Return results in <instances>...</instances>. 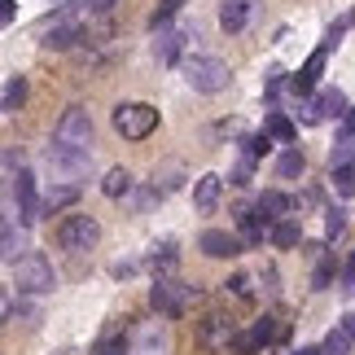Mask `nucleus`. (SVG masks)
Segmentation results:
<instances>
[{
    "instance_id": "obj_1",
    "label": "nucleus",
    "mask_w": 355,
    "mask_h": 355,
    "mask_svg": "<svg viewBox=\"0 0 355 355\" xmlns=\"http://www.w3.org/2000/svg\"><path fill=\"white\" fill-rule=\"evenodd\" d=\"M193 303H198V290H193V285H184V281H175V277H158L154 290H149V307H154L162 320L184 316Z\"/></svg>"
},
{
    "instance_id": "obj_2",
    "label": "nucleus",
    "mask_w": 355,
    "mask_h": 355,
    "mask_svg": "<svg viewBox=\"0 0 355 355\" xmlns=\"http://www.w3.org/2000/svg\"><path fill=\"white\" fill-rule=\"evenodd\" d=\"M53 145H62V149H79V154H92V114L84 110V105H71V110L58 119Z\"/></svg>"
},
{
    "instance_id": "obj_3",
    "label": "nucleus",
    "mask_w": 355,
    "mask_h": 355,
    "mask_svg": "<svg viewBox=\"0 0 355 355\" xmlns=\"http://www.w3.org/2000/svg\"><path fill=\"white\" fill-rule=\"evenodd\" d=\"M13 285H18L22 294H49L53 285H58V277H53V263L40 250H31L26 259H18L13 263Z\"/></svg>"
},
{
    "instance_id": "obj_4",
    "label": "nucleus",
    "mask_w": 355,
    "mask_h": 355,
    "mask_svg": "<svg viewBox=\"0 0 355 355\" xmlns=\"http://www.w3.org/2000/svg\"><path fill=\"white\" fill-rule=\"evenodd\" d=\"M97 241H101V228H97L92 215H66V220L58 224V245H62V250H71V254L92 250Z\"/></svg>"
},
{
    "instance_id": "obj_5",
    "label": "nucleus",
    "mask_w": 355,
    "mask_h": 355,
    "mask_svg": "<svg viewBox=\"0 0 355 355\" xmlns=\"http://www.w3.org/2000/svg\"><path fill=\"white\" fill-rule=\"evenodd\" d=\"M158 128V110L154 105H145V101H123L119 110H114V132L119 136H128V141H145L149 132Z\"/></svg>"
},
{
    "instance_id": "obj_6",
    "label": "nucleus",
    "mask_w": 355,
    "mask_h": 355,
    "mask_svg": "<svg viewBox=\"0 0 355 355\" xmlns=\"http://www.w3.org/2000/svg\"><path fill=\"white\" fill-rule=\"evenodd\" d=\"M184 75H189V88H198V92H224L228 79H233L224 58H193L184 66Z\"/></svg>"
},
{
    "instance_id": "obj_7",
    "label": "nucleus",
    "mask_w": 355,
    "mask_h": 355,
    "mask_svg": "<svg viewBox=\"0 0 355 355\" xmlns=\"http://www.w3.org/2000/svg\"><path fill=\"white\" fill-rule=\"evenodd\" d=\"M233 338H237V324H233V316H224V311H211V316L198 320V347L233 351Z\"/></svg>"
},
{
    "instance_id": "obj_8",
    "label": "nucleus",
    "mask_w": 355,
    "mask_h": 355,
    "mask_svg": "<svg viewBox=\"0 0 355 355\" xmlns=\"http://www.w3.org/2000/svg\"><path fill=\"white\" fill-rule=\"evenodd\" d=\"M171 351V338H167V324L162 320H145L136 324L132 334V351L128 355H167Z\"/></svg>"
},
{
    "instance_id": "obj_9",
    "label": "nucleus",
    "mask_w": 355,
    "mask_h": 355,
    "mask_svg": "<svg viewBox=\"0 0 355 355\" xmlns=\"http://www.w3.org/2000/svg\"><path fill=\"white\" fill-rule=\"evenodd\" d=\"M13 202H18L22 224H35L40 215H44V198H35V175L31 171H18V180H13Z\"/></svg>"
},
{
    "instance_id": "obj_10",
    "label": "nucleus",
    "mask_w": 355,
    "mask_h": 355,
    "mask_svg": "<svg viewBox=\"0 0 355 355\" xmlns=\"http://www.w3.org/2000/svg\"><path fill=\"white\" fill-rule=\"evenodd\" d=\"M324 62H329V49H316V53H311V58L303 62V71H298L294 79H290V92H298V97H303V92H311V88H316L320 84V75H324Z\"/></svg>"
},
{
    "instance_id": "obj_11",
    "label": "nucleus",
    "mask_w": 355,
    "mask_h": 355,
    "mask_svg": "<svg viewBox=\"0 0 355 355\" xmlns=\"http://www.w3.org/2000/svg\"><path fill=\"white\" fill-rule=\"evenodd\" d=\"M259 220H263L268 228L272 224H281V220H290V211H294V202H290V193H281V189H268L263 198H259Z\"/></svg>"
},
{
    "instance_id": "obj_12",
    "label": "nucleus",
    "mask_w": 355,
    "mask_h": 355,
    "mask_svg": "<svg viewBox=\"0 0 355 355\" xmlns=\"http://www.w3.org/2000/svg\"><path fill=\"white\" fill-rule=\"evenodd\" d=\"M49 162H53L58 175H66V180H79V175L88 171V154H79V149H62V145L49 149Z\"/></svg>"
},
{
    "instance_id": "obj_13",
    "label": "nucleus",
    "mask_w": 355,
    "mask_h": 355,
    "mask_svg": "<svg viewBox=\"0 0 355 355\" xmlns=\"http://www.w3.org/2000/svg\"><path fill=\"white\" fill-rule=\"evenodd\" d=\"M202 250H207L211 259H233V254H241V237H233V233H224V228H207V233H202Z\"/></svg>"
},
{
    "instance_id": "obj_14",
    "label": "nucleus",
    "mask_w": 355,
    "mask_h": 355,
    "mask_svg": "<svg viewBox=\"0 0 355 355\" xmlns=\"http://www.w3.org/2000/svg\"><path fill=\"white\" fill-rule=\"evenodd\" d=\"M184 40H189V31H184V26H162V35L154 40V58H158L162 66H171L175 58H180Z\"/></svg>"
},
{
    "instance_id": "obj_15",
    "label": "nucleus",
    "mask_w": 355,
    "mask_h": 355,
    "mask_svg": "<svg viewBox=\"0 0 355 355\" xmlns=\"http://www.w3.org/2000/svg\"><path fill=\"white\" fill-rule=\"evenodd\" d=\"M250 5H254V0H220V26L228 35L245 31V22H250Z\"/></svg>"
},
{
    "instance_id": "obj_16",
    "label": "nucleus",
    "mask_w": 355,
    "mask_h": 355,
    "mask_svg": "<svg viewBox=\"0 0 355 355\" xmlns=\"http://www.w3.org/2000/svg\"><path fill=\"white\" fill-rule=\"evenodd\" d=\"M220 189H224V180L220 175H198V189H193V207L207 215V211H215V202H220Z\"/></svg>"
},
{
    "instance_id": "obj_17",
    "label": "nucleus",
    "mask_w": 355,
    "mask_h": 355,
    "mask_svg": "<svg viewBox=\"0 0 355 355\" xmlns=\"http://www.w3.org/2000/svg\"><path fill=\"white\" fill-rule=\"evenodd\" d=\"M303 171H307L303 149H298V145H285L281 154H277V175H281V180H298Z\"/></svg>"
},
{
    "instance_id": "obj_18",
    "label": "nucleus",
    "mask_w": 355,
    "mask_h": 355,
    "mask_svg": "<svg viewBox=\"0 0 355 355\" xmlns=\"http://www.w3.org/2000/svg\"><path fill=\"white\" fill-rule=\"evenodd\" d=\"M268 237H272L277 250H294V245L303 241V224H298V220H281V224L268 228Z\"/></svg>"
},
{
    "instance_id": "obj_19",
    "label": "nucleus",
    "mask_w": 355,
    "mask_h": 355,
    "mask_svg": "<svg viewBox=\"0 0 355 355\" xmlns=\"http://www.w3.org/2000/svg\"><path fill=\"white\" fill-rule=\"evenodd\" d=\"M22 105H26V79L22 75H9L5 79V97H0V110H5V114H18Z\"/></svg>"
},
{
    "instance_id": "obj_20",
    "label": "nucleus",
    "mask_w": 355,
    "mask_h": 355,
    "mask_svg": "<svg viewBox=\"0 0 355 355\" xmlns=\"http://www.w3.org/2000/svg\"><path fill=\"white\" fill-rule=\"evenodd\" d=\"M316 110H320V119H343L351 105H347V97L338 88H320L316 92Z\"/></svg>"
},
{
    "instance_id": "obj_21",
    "label": "nucleus",
    "mask_w": 355,
    "mask_h": 355,
    "mask_svg": "<svg viewBox=\"0 0 355 355\" xmlns=\"http://www.w3.org/2000/svg\"><path fill=\"white\" fill-rule=\"evenodd\" d=\"M132 171L128 167H110V171H105V180H101V193L105 198H128L132 193Z\"/></svg>"
},
{
    "instance_id": "obj_22",
    "label": "nucleus",
    "mask_w": 355,
    "mask_h": 355,
    "mask_svg": "<svg viewBox=\"0 0 355 355\" xmlns=\"http://www.w3.org/2000/svg\"><path fill=\"white\" fill-rule=\"evenodd\" d=\"M263 132H268V136H272V141H277V145H294V136H298V128H294V123L285 119L281 110H272V114H268Z\"/></svg>"
},
{
    "instance_id": "obj_23",
    "label": "nucleus",
    "mask_w": 355,
    "mask_h": 355,
    "mask_svg": "<svg viewBox=\"0 0 355 355\" xmlns=\"http://www.w3.org/2000/svg\"><path fill=\"white\" fill-rule=\"evenodd\" d=\"M26 245H22V233H18V215H5V263H18V259H26L22 254Z\"/></svg>"
},
{
    "instance_id": "obj_24",
    "label": "nucleus",
    "mask_w": 355,
    "mask_h": 355,
    "mask_svg": "<svg viewBox=\"0 0 355 355\" xmlns=\"http://www.w3.org/2000/svg\"><path fill=\"white\" fill-rule=\"evenodd\" d=\"M237 224H241V241L245 245H259L263 241V220H259V211H237Z\"/></svg>"
},
{
    "instance_id": "obj_25",
    "label": "nucleus",
    "mask_w": 355,
    "mask_h": 355,
    "mask_svg": "<svg viewBox=\"0 0 355 355\" xmlns=\"http://www.w3.org/2000/svg\"><path fill=\"white\" fill-rule=\"evenodd\" d=\"M180 175H184L180 162H167V167H158V171H154V193H158V198H167L171 189L180 184Z\"/></svg>"
},
{
    "instance_id": "obj_26",
    "label": "nucleus",
    "mask_w": 355,
    "mask_h": 355,
    "mask_svg": "<svg viewBox=\"0 0 355 355\" xmlns=\"http://www.w3.org/2000/svg\"><path fill=\"white\" fill-rule=\"evenodd\" d=\"M75 198H79V184H58V180H53V189L44 193V215L58 211V207H71Z\"/></svg>"
},
{
    "instance_id": "obj_27",
    "label": "nucleus",
    "mask_w": 355,
    "mask_h": 355,
    "mask_svg": "<svg viewBox=\"0 0 355 355\" xmlns=\"http://www.w3.org/2000/svg\"><path fill=\"white\" fill-rule=\"evenodd\" d=\"M128 351H132V338L119 334V329H110L97 347H92V355H128Z\"/></svg>"
},
{
    "instance_id": "obj_28",
    "label": "nucleus",
    "mask_w": 355,
    "mask_h": 355,
    "mask_svg": "<svg viewBox=\"0 0 355 355\" xmlns=\"http://www.w3.org/2000/svg\"><path fill=\"white\" fill-rule=\"evenodd\" d=\"M254 338H259V347H268L277 338H285V324L277 316H263V320H254Z\"/></svg>"
},
{
    "instance_id": "obj_29",
    "label": "nucleus",
    "mask_w": 355,
    "mask_h": 355,
    "mask_svg": "<svg viewBox=\"0 0 355 355\" xmlns=\"http://www.w3.org/2000/svg\"><path fill=\"white\" fill-rule=\"evenodd\" d=\"M351 343H355V338H351L347 329H334V334L320 343V355H351Z\"/></svg>"
},
{
    "instance_id": "obj_30",
    "label": "nucleus",
    "mask_w": 355,
    "mask_h": 355,
    "mask_svg": "<svg viewBox=\"0 0 355 355\" xmlns=\"http://www.w3.org/2000/svg\"><path fill=\"white\" fill-rule=\"evenodd\" d=\"M180 9H184V0H162V5H158L154 13H149V26H154V31H162V26H167V22H171Z\"/></svg>"
},
{
    "instance_id": "obj_31",
    "label": "nucleus",
    "mask_w": 355,
    "mask_h": 355,
    "mask_svg": "<svg viewBox=\"0 0 355 355\" xmlns=\"http://www.w3.org/2000/svg\"><path fill=\"white\" fill-rule=\"evenodd\" d=\"M224 294H228V298H254V277H245V272L228 277V281H224Z\"/></svg>"
},
{
    "instance_id": "obj_32",
    "label": "nucleus",
    "mask_w": 355,
    "mask_h": 355,
    "mask_svg": "<svg viewBox=\"0 0 355 355\" xmlns=\"http://www.w3.org/2000/svg\"><path fill=\"white\" fill-rule=\"evenodd\" d=\"M329 180H334V193L338 198H355V171L351 167H334Z\"/></svg>"
},
{
    "instance_id": "obj_33",
    "label": "nucleus",
    "mask_w": 355,
    "mask_h": 355,
    "mask_svg": "<svg viewBox=\"0 0 355 355\" xmlns=\"http://www.w3.org/2000/svg\"><path fill=\"white\" fill-rule=\"evenodd\" d=\"M149 268H154L158 277H162V272H171V268H175V245H171V241H167V245H158V250L149 254Z\"/></svg>"
},
{
    "instance_id": "obj_34",
    "label": "nucleus",
    "mask_w": 355,
    "mask_h": 355,
    "mask_svg": "<svg viewBox=\"0 0 355 355\" xmlns=\"http://www.w3.org/2000/svg\"><path fill=\"white\" fill-rule=\"evenodd\" d=\"M351 158H355V136H338L329 162H334V167H351Z\"/></svg>"
},
{
    "instance_id": "obj_35",
    "label": "nucleus",
    "mask_w": 355,
    "mask_h": 355,
    "mask_svg": "<svg viewBox=\"0 0 355 355\" xmlns=\"http://www.w3.org/2000/svg\"><path fill=\"white\" fill-rule=\"evenodd\" d=\"M343 228H347V211H343V207H334V211H329V220H324V237H329V241H334V237H343Z\"/></svg>"
},
{
    "instance_id": "obj_36",
    "label": "nucleus",
    "mask_w": 355,
    "mask_h": 355,
    "mask_svg": "<svg viewBox=\"0 0 355 355\" xmlns=\"http://www.w3.org/2000/svg\"><path fill=\"white\" fill-rule=\"evenodd\" d=\"M250 351H259V338H254V329H245L233 338V355H250Z\"/></svg>"
},
{
    "instance_id": "obj_37",
    "label": "nucleus",
    "mask_w": 355,
    "mask_h": 355,
    "mask_svg": "<svg viewBox=\"0 0 355 355\" xmlns=\"http://www.w3.org/2000/svg\"><path fill=\"white\" fill-rule=\"evenodd\" d=\"M268 141H272L268 132H259V136H250V141H245V158H263V154H268Z\"/></svg>"
},
{
    "instance_id": "obj_38",
    "label": "nucleus",
    "mask_w": 355,
    "mask_h": 355,
    "mask_svg": "<svg viewBox=\"0 0 355 355\" xmlns=\"http://www.w3.org/2000/svg\"><path fill=\"white\" fill-rule=\"evenodd\" d=\"M250 175H254V158H241L237 167H233V184L245 189V184H250Z\"/></svg>"
},
{
    "instance_id": "obj_39",
    "label": "nucleus",
    "mask_w": 355,
    "mask_h": 355,
    "mask_svg": "<svg viewBox=\"0 0 355 355\" xmlns=\"http://www.w3.org/2000/svg\"><path fill=\"white\" fill-rule=\"evenodd\" d=\"M343 35H347V22H334L329 31H324V49H338V44H343Z\"/></svg>"
},
{
    "instance_id": "obj_40",
    "label": "nucleus",
    "mask_w": 355,
    "mask_h": 355,
    "mask_svg": "<svg viewBox=\"0 0 355 355\" xmlns=\"http://www.w3.org/2000/svg\"><path fill=\"white\" fill-rule=\"evenodd\" d=\"M334 281V263H329V259H324V263L316 268V277H311V285H316V290H324V285H329Z\"/></svg>"
},
{
    "instance_id": "obj_41",
    "label": "nucleus",
    "mask_w": 355,
    "mask_h": 355,
    "mask_svg": "<svg viewBox=\"0 0 355 355\" xmlns=\"http://www.w3.org/2000/svg\"><path fill=\"white\" fill-rule=\"evenodd\" d=\"M298 119H303V123H320V110H316V101H303V105H298Z\"/></svg>"
},
{
    "instance_id": "obj_42",
    "label": "nucleus",
    "mask_w": 355,
    "mask_h": 355,
    "mask_svg": "<svg viewBox=\"0 0 355 355\" xmlns=\"http://www.w3.org/2000/svg\"><path fill=\"white\" fill-rule=\"evenodd\" d=\"M119 5V0H88V9H92V18H105V13H110Z\"/></svg>"
},
{
    "instance_id": "obj_43",
    "label": "nucleus",
    "mask_w": 355,
    "mask_h": 355,
    "mask_svg": "<svg viewBox=\"0 0 355 355\" xmlns=\"http://www.w3.org/2000/svg\"><path fill=\"white\" fill-rule=\"evenodd\" d=\"M343 136H355V110L343 114Z\"/></svg>"
},
{
    "instance_id": "obj_44",
    "label": "nucleus",
    "mask_w": 355,
    "mask_h": 355,
    "mask_svg": "<svg viewBox=\"0 0 355 355\" xmlns=\"http://www.w3.org/2000/svg\"><path fill=\"white\" fill-rule=\"evenodd\" d=\"M343 285H347V290H355V259H351L347 272H343Z\"/></svg>"
},
{
    "instance_id": "obj_45",
    "label": "nucleus",
    "mask_w": 355,
    "mask_h": 355,
    "mask_svg": "<svg viewBox=\"0 0 355 355\" xmlns=\"http://www.w3.org/2000/svg\"><path fill=\"white\" fill-rule=\"evenodd\" d=\"M0 13H5V22H13V13H18V5H13V0H5V9H0Z\"/></svg>"
},
{
    "instance_id": "obj_46",
    "label": "nucleus",
    "mask_w": 355,
    "mask_h": 355,
    "mask_svg": "<svg viewBox=\"0 0 355 355\" xmlns=\"http://www.w3.org/2000/svg\"><path fill=\"white\" fill-rule=\"evenodd\" d=\"M343 329H347V334L355 338V311H351V316H343Z\"/></svg>"
},
{
    "instance_id": "obj_47",
    "label": "nucleus",
    "mask_w": 355,
    "mask_h": 355,
    "mask_svg": "<svg viewBox=\"0 0 355 355\" xmlns=\"http://www.w3.org/2000/svg\"><path fill=\"white\" fill-rule=\"evenodd\" d=\"M294 355H320V351H311V347H303V351H294Z\"/></svg>"
},
{
    "instance_id": "obj_48",
    "label": "nucleus",
    "mask_w": 355,
    "mask_h": 355,
    "mask_svg": "<svg viewBox=\"0 0 355 355\" xmlns=\"http://www.w3.org/2000/svg\"><path fill=\"white\" fill-rule=\"evenodd\" d=\"M351 22H355V18H351Z\"/></svg>"
}]
</instances>
